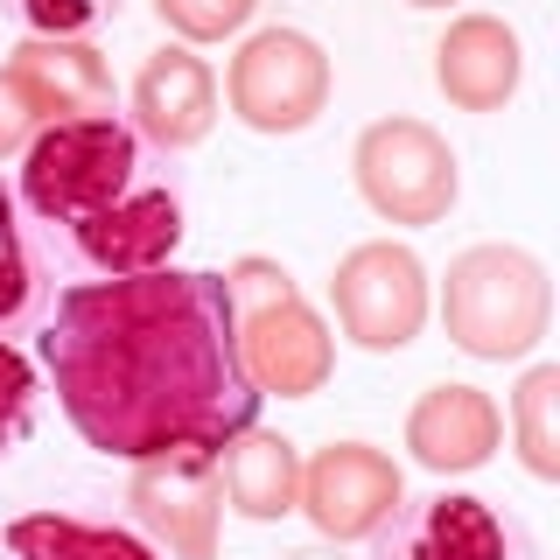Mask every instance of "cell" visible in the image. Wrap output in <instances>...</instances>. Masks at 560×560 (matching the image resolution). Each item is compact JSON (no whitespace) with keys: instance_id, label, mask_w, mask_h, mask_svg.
<instances>
[{"instance_id":"1","label":"cell","mask_w":560,"mask_h":560,"mask_svg":"<svg viewBox=\"0 0 560 560\" xmlns=\"http://www.w3.org/2000/svg\"><path fill=\"white\" fill-rule=\"evenodd\" d=\"M43 364L84 448L148 463L168 448H224L259 420L232 350L224 273L148 267L70 288L43 323Z\"/></svg>"},{"instance_id":"2","label":"cell","mask_w":560,"mask_h":560,"mask_svg":"<svg viewBox=\"0 0 560 560\" xmlns=\"http://www.w3.org/2000/svg\"><path fill=\"white\" fill-rule=\"evenodd\" d=\"M14 203L22 218H35L63 267L92 280L168 267L183 245V189L154 168V148L119 113L35 133L22 148Z\"/></svg>"},{"instance_id":"3","label":"cell","mask_w":560,"mask_h":560,"mask_svg":"<svg viewBox=\"0 0 560 560\" xmlns=\"http://www.w3.org/2000/svg\"><path fill=\"white\" fill-rule=\"evenodd\" d=\"M224 308H232V350L259 399H315L337 372V337L302 302L280 259H232L224 273Z\"/></svg>"},{"instance_id":"4","label":"cell","mask_w":560,"mask_h":560,"mask_svg":"<svg viewBox=\"0 0 560 560\" xmlns=\"http://www.w3.org/2000/svg\"><path fill=\"white\" fill-rule=\"evenodd\" d=\"M553 323V280L525 245H469L448 259L442 280V329L463 358L512 364L533 358Z\"/></svg>"},{"instance_id":"5","label":"cell","mask_w":560,"mask_h":560,"mask_svg":"<svg viewBox=\"0 0 560 560\" xmlns=\"http://www.w3.org/2000/svg\"><path fill=\"white\" fill-rule=\"evenodd\" d=\"M350 175H358V197L378 210L385 224H442L455 197H463V168H455V148L428 119H372L350 148Z\"/></svg>"},{"instance_id":"6","label":"cell","mask_w":560,"mask_h":560,"mask_svg":"<svg viewBox=\"0 0 560 560\" xmlns=\"http://www.w3.org/2000/svg\"><path fill=\"white\" fill-rule=\"evenodd\" d=\"M329 49L302 28H259L224 63V105L253 133H308L329 113Z\"/></svg>"},{"instance_id":"7","label":"cell","mask_w":560,"mask_h":560,"mask_svg":"<svg viewBox=\"0 0 560 560\" xmlns=\"http://www.w3.org/2000/svg\"><path fill=\"white\" fill-rule=\"evenodd\" d=\"M329 308H337L343 337L358 350H372V358L407 350L420 329H428V308H434L428 267L393 238H364V245H350L337 259V273H329Z\"/></svg>"},{"instance_id":"8","label":"cell","mask_w":560,"mask_h":560,"mask_svg":"<svg viewBox=\"0 0 560 560\" xmlns=\"http://www.w3.org/2000/svg\"><path fill=\"white\" fill-rule=\"evenodd\" d=\"M133 525L154 553L168 560H218V518H224V490H218V448H168L133 463L127 483Z\"/></svg>"},{"instance_id":"9","label":"cell","mask_w":560,"mask_h":560,"mask_svg":"<svg viewBox=\"0 0 560 560\" xmlns=\"http://www.w3.org/2000/svg\"><path fill=\"white\" fill-rule=\"evenodd\" d=\"M399 504H407V477H399V463L372 442H329L302 463V498H294V512H308V525L329 547L378 539Z\"/></svg>"},{"instance_id":"10","label":"cell","mask_w":560,"mask_h":560,"mask_svg":"<svg viewBox=\"0 0 560 560\" xmlns=\"http://www.w3.org/2000/svg\"><path fill=\"white\" fill-rule=\"evenodd\" d=\"M372 560H539V539L477 490H434L399 504Z\"/></svg>"},{"instance_id":"11","label":"cell","mask_w":560,"mask_h":560,"mask_svg":"<svg viewBox=\"0 0 560 560\" xmlns=\"http://www.w3.org/2000/svg\"><path fill=\"white\" fill-rule=\"evenodd\" d=\"M127 127L148 140L154 154H189L218 127V70H210L189 43L154 49L127 84Z\"/></svg>"},{"instance_id":"12","label":"cell","mask_w":560,"mask_h":560,"mask_svg":"<svg viewBox=\"0 0 560 560\" xmlns=\"http://www.w3.org/2000/svg\"><path fill=\"white\" fill-rule=\"evenodd\" d=\"M0 78L14 84V98L28 105L35 133L43 127H63V119H92V113H113V70L84 35H28Z\"/></svg>"},{"instance_id":"13","label":"cell","mask_w":560,"mask_h":560,"mask_svg":"<svg viewBox=\"0 0 560 560\" xmlns=\"http://www.w3.org/2000/svg\"><path fill=\"white\" fill-rule=\"evenodd\" d=\"M504 442V413L483 385H428L407 413V448L434 477H469Z\"/></svg>"},{"instance_id":"14","label":"cell","mask_w":560,"mask_h":560,"mask_svg":"<svg viewBox=\"0 0 560 560\" xmlns=\"http://www.w3.org/2000/svg\"><path fill=\"white\" fill-rule=\"evenodd\" d=\"M518 78H525V49L512 22L498 14H455L448 35L434 43V84L455 113H498V105L518 98Z\"/></svg>"},{"instance_id":"15","label":"cell","mask_w":560,"mask_h":560,"mask_svg":"<svg viewBox=\"0 0 560 560\" xmlns=\"http://www.w3.org/2000/svg\"><path fill=\"white\" fill-rule=\"evenodd\" d=\"M218 490H224V504L253 525L288 518L294 498H302V448L253 420L245 434H232V442L218 448Z\"/></svg>"},{"instance_id":"16","label":"cell","mask_w":560,"mask_h":560,"mask_svg":"<svg viewBox=\"0 0 560 560\" xmlns=\"http://www.w3.org/2000/svg\"><path fill=\"white\" fill-rule=\"evenodd\" d=\"M8 560H162L140 533L70 512H28L8 525Z\"/></svg>"},{"instance_id":"17","label":"cell","mask_w":560,"mask_h":560,"mask_svg":"<svg viewBox=\"0 0 560 560\" xmlns=\"http://www.w3.org/2000/svg\"><path fill=\"white\" fill-rule=\"evenodd\" d=\"M43 302H49V259H43V245H35L14 189L0 183V337L28 329L35 315H43Z\"/></svg>"},{"instance_id":"18","label":"cell","mask_w":560,"mask_h":560,"mask_svg":"<svg viewBox=\"0 0 560 560\" xmlns=\"http://www.w3.org/2000/svg\"><path fill=\"white\" fill-rule=\"evenodd\" d=\"M512 434H518V463L539 483L560 477V364H533L512 393Z\"/></svg>"},{"instance_id":"19","label":"cell","mask_w":560,"mask_h":560,"mask_svg":"<svg viewBox=\"0 0 560 560\" xmlns=\"http://www.w3.org/2000/svg\"><path fill=\"white\" fill-rule=\"evenodd\" d=\"M154 14L183 43H224V35H238L259 14V0H154Z\"/></svg>"},{"instance_id":"20","label":"cell","mask_w":560,"mask_h":560,"mask_svg":"<svg viewBox=\"0 0 560 560\" xmlns=\"http://www.w3.org/2000/svg\"><path fill=\"white\" fill-rule=\"evenodd\" d=\"M28 428H35V364L0 337V463L28 442Z\"/></svg>"},{"instance_id":"21","label":"cell","mask_w":560,"mask_h":560,"mask_svg":"<svg viewBox=\"0 0 560 560\" xmlns=\"http://www.w3.org/2000/svg\"><path fill=\"white\" fill-rule=\"evenodd\" d=\"M119 8L127 0H0V14H14L28 35H84V28L113 22Z\"/></svg>"},{"instance_id":"22","label":"cell","mask_w":560,"mask_h":560,"mask_svg":"<svg viewBox=\"0 0 560 560\" xmlns=\"http://www.w3.org/2000/svg\"><path fill=\"white\" fill-rule=\"evenodd\" d=\"M288 560H343V553H329V547H302V553H288Z\"/></svg>"},{"instance_id":"23","label":"cell","mask_w":560,"mask_h":560,"mask_svg":"<svg viewBox=\"0 0 560 560\" xmlns=\"http://www.w3.org/2000/svg\"><path fill=\"white\" fill-rule=\"evenodd\" d=\"M407 8H455V0H407Z\"/></svg>"}]
</instances>
